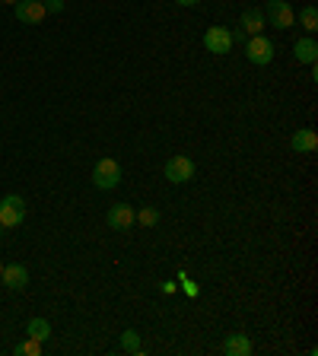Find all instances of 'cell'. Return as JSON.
I'll list each match as a JSON object with an SVG mask.
<instances>
[{"label": "cell", "instance_id": "8", "mask_svg": "<svg viewBox=\"0 0 318 356\" xmlns=\"http://www.w3.org/2000/svg\"><path fill=\"white\" fill-rule=\"evenodd\" d=\"M13 10H17V19H19L23 25H39L45 17H48V13H45V3H42V0H19Z\"/></svg>", "mask_w": 318, "mask_h": 356}, {"label": "cell", "instance_id": "18", "mask_svg": "<svg viewBox=\"0 0 318 356\" xmlns=\"http://www.w3.org/2000/svg\"><path fill=\"white\" fill-rule=\"evenodd\" d=\"M134 220H137V223H140V226H147V229H153V226L159 223V210L147 204V207H143L140 213H134Z\"/></svg>", "mask_w": 318, "mask_h": 356}, {"label": "cell", "instance_id": "16", "mask_svg": "<svg viewBox=\"0 0 318 356\" xmlns=\"http://www.w3.org/2000/svg\"><path fill=\"white\" fill-rule=\"evenodd\" d=\"M42 340H32V337H25L19 340L17 347H13V356H42Z\"/></svg>", "mask_w": 318, "mask_h": 356}, {"label": "cell", "instance_id": "11", "mask_svg": "<svg viewBox=\"0 0 318 356\" xmlns=\"http://www.w3.org/2000/svg\"><path fill=\"white\" fill-rule=\"evenodd\" d=\"M293 58H296V64H315L318 61V42L315 39H296L293 42Z\"/></svg>", "mask_w": 318, "mask_h": 356}, {"label": "cell", "instance_id": "6", "mask_svg": "<svg viewBox=\"0 0 318 356\" xmlns=\"http://www.w3.org/2000/svg\"><path fill=\"white\" fill-rule=\"evenodd\" d=\"M204 48L210 54H226L233 48V32H229L226 25H210L207 32H204Z\"/></svg>", "mask_w": 318, "mask_h": 356}, {"label": "cell", "instance_id": "9", "mask_svg": "<svg viewBox=\"0 0 318 356\" xmlns=\"http://www.w3.org/2000/svg\"><path fill=\"white\" fill-rule=\"evenodd\" d=\"M239 25H242V32L248 35H261L264 32V25H268V19H264V10H258V7H248L242 13V17H239Z\"/></svg>", "mask_w": 318, "mask_h": 356}, {"label": "cell", "instance_id": "22", "mask_svg": "<svg viewBox=\"0 0 318 356\" xmlns=\"http://www.w3.org/2000/svg\"><path fill=\"white\" fill-rule=\"evenodd\" d=\"M0 3H10V7H17V3H19V0H0Z\"/></svg>", "mask_w": 318, "mask_h": 356}, {"label": "cell", "instance_id": "24", "mask_svg": "<svg viewBox=\"0 0 318 356\" xmlns=\"http://www.w3.org/2000/svg\"><path fill=\"white\" fill-rule=\"evenodd\" d=\"M0 273H3V264H0Z\"/></svg>", "mask_w": 318, "mask_h": 356}, {"label": "cell", "instance_id": "13", "mask_svg": "<svg viewBox=\"0 0 318 356\" xmlns=\"http://www.w3.org/2000/svg\"><path fill=\"white\" fill-rule=\"evenodd\" d=\"M223 353L226 356H248L251 353V340L245 337V334H229V337L223 340Z\"/></svg>", "mask_w": 318, "mask_h": 356}, {"label": "cell", "instance_id": "5", "mask_svg": "<svg viewBox=\"0 0 318 356\" xmlns=\"http://www.w3.org/2000/svg\"><path fill=\"white\" fill-rule=\"evenodd\" d=\"M194 172H198V166H194V159L191 156H172L166 163V169H162V175H166L172 185H184V182H191Z\"/></svg>", "mask_w": 318, "mask_h": 356}, {"label": "cell", "instance_id": "7", "mask_svg": "<svg viewBox=\"0 0 318 356\" xmlns=\"http://www.w3.org/2000/svg\"><path fill=\"white\" fill-rule=\"evenodd\" d=\"M105 223H109V229H118V232L131 229V226L137 223L134 207H131V204H112V210L105 213Z\"/></svg>", "mask_w": 318, "mask_h": 356}, {"label": "cell", "instance_id": "20", "mask_svg": "<svg viewBox=\"0 0 318 356\" xmlns=\"http://www.w3.org/2000/svg\"><path fill=\"white\" fill-rule=\"evenodd\" d=\"M45 3V13H61L64 10V0H42Z\"/></svg>", "mask_w": 318, "mask_h": 356}, {"label": "cell", "instance_id": "12", "mask_svg": "<svg viewBox=\"0 0 318 356\" xmlns=\"http://www.w3.org/2000/svg\"><path fill=\"white\" fill-rule=\"evenodd\" d=\"M290 147H293V153H315L318 149V134L312 131V127H299V131L293 134Z\"/></svg>", "mask_w": 318, "mask_h": 356}, {"label": "cell", "instance_id": "10", "mask_svg": "<svg viewBox=\"0 0 318 356\" xmlns=\"http://www.w3.org/2000/svg\"><path fill=\"white\" fill-rule=\"evenodd\" d=\"M0 283L7 286V290H25L29 286V271L23 264H7L3 273H0Z\"/></svg>", "mask_w": 318, "mask_h": 356}, {"label": "cell", "instance_id": "2", "mask_svg": "<svg viewBox=\"0 0 318 356\" xmlns=\"http://www.w3.org/2000/svg\"><path fill=\"white\" fill-rule=\"evenodd\" d=\"M23 220H25V200L19 194H7L0 200V226L3 229H17Z\"/></svg>", "mask_w": 318, "mask_h": 356}, {"label": "cell", "instance_id": "21", "mask_svg": "<svg viewBox=\"0 0 318 356\" xmlns=\"http://www.w3.org/2000/svg\"><path fill=\"white\" fill-rule=\"evenodd\" d=\"M178 7H198V3H201V0H176Z\"/></svg>", "mask_w": 318, "mask_h": 356}, {"label": "cell", "instance_id": "1", "mask_svg": "<svg viewBox=\"0 0 318 356\" xmlns=\"http://www.w3.org/2000/svg\"><path fill=\"white\" fill-rule=\"evenodd\" d=\"M92 185L99 191H112L121 185V163L112 156H102L96 166H92Z\"/></svg>", "mask_w": 318, "mask_h": 356}, {"label": "cell", "instance_id": "23", "mask_svg": "<svg viewBox=\"0 0 318 356\" xmlns=\"http://www.w3.org/2000/svg\"><path fill=\"white\" fill-rule=\"evenodd\" d=\"M0 239H3V226H0Z\"/></svg>", "mask_w": 318, "mask_h": 356}, {"label": "cell", "instance_id": "19", "mask_svg": "<svg viewBox=\"0 0 318 356\" xmlns=\"http://www.w3.org/2000/svg\"><path fill=\"white\" fill-rule=\"evenodd\" d=\"M182 290H184V296H198V293H201V290H198V283H194V280H188V277H182Z\"/></svg>", "mask_w": 318, "mask_h": 356}, {"label": "cell", "instance_id": "14", "mask_svg": "<svg viewBox=\"0 0 318 356\" xmlns=\"http://www.w3.org/2000/svg\"><path fill=\"white\" fill-rule=\"evenodd\" d=\"M25 337H32V340H42V344H48V337H51V324L45 322V318H32V322L25 324Z\"/></svg>", "mask_w": 318, "mask_h": 356}, {"label": "cell", "instance_id": "17", "mask_svg": "<svg viewBox=\"0 0 318 356\" xmlns=\"http://www.w3.org/2000/svg\"><path fill=\"white\" fill-rule=\"evenodd\" d=\"M121 350H127V353H134V356H143L140 334H137V331H125V334H121Z\"/></svg>", "mask_w": 318, "mask_h": 356}, {"label": "cell", "instance_id": "15", "mask_svg": "<svg viewBox=\"0 0 318 356\" xmlns=\"http://www.w3.org/2000/svg\"><path fill=\"white\" fill-rule=\"evenodd\" d=\"M299 23H302V29H306L309 35L318 32V7L315 3H309V7L299 10Z\"/></svg>", "mask_w": 318, "mask_h": 356}, {"label": "cell", "instance_id": "4", "mask_svg": "<svg viewBox=\"0 0 318 356\" xmlns=\"http://www.w3.org/2000/svg\"><path fill=\"white\" fill-rule=\"evenodd\" d=\"M245 58L258 67H268L274 61V42H271L268 35H251L248 42H245Z\"/></svg>", "mask_w": 318, "mask_h": 356}, {"label": "cell", "instance_id": "3", "mask_svg": "<svg viewBox=\"0 0 318 356\" xmlns=\"http://www.w3.org/2000/svg\"><path fill=\"white\" fill-rule=\"evenodd\" d=\"M264 19H268L274 29H293L296 25V10L286 3V0H268L264 7Z\"/></svg>", "mask_w": 318, "mask_h": 356}]
</instances>
